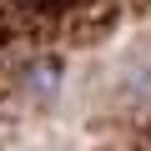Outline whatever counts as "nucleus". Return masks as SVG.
<instances>
[{
    "label": "nucleus",
    "instance_id": "f257e3e1",
    "mask_svg": "<svg viewBox=\"0 0 151 151\" xmlns=\"http://www.w3.org/2000/svg\"><path fill=\"white\" fill-rule=\"evenodd\" d=\"M35 101H45V96H55V86H60V60H35L30 70H25V81H20Z\"/></svg>",
    "mask_w": 151,
    "mask_h": 151
}]
</instances>
